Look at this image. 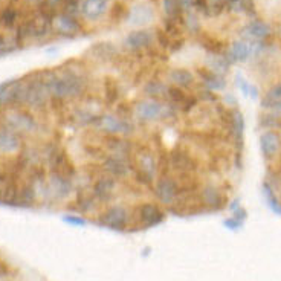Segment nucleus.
Here are the masks:
<instances>
[{
  "instance_id": "1",
  "label": "nucleus",
  "mask_w": 281,
  "mask_h": 281,
  "mask_svg": "<svg viewBox=\"0 0 281 281\" xmlns=\"http://www.w3.org/2000/svg\"><path fill=\"white\" fill-rule=\"evenodd\" d=\"M51 101V93L43 81L42 72L32 73V79L26 83V107L35 112H42Z\"/></svg>"
},
{
  "instance_id": "2",
  "label": "nucleus",
  "mask_w": 281,
  "mask_h": 281,
  "mask_svg": "<svg viewBox=\"0 0 281 281\" xmlns=\"http://www.w3.org/2000/svg\"><path fill=\"white\" fill-rule=\"evenodd\" d=\"M46 164L51 173L60 174L67 179H73L76 174V170L72 164V160L67 157L66 151L57 147L55 144H49L46 151H45Z\"/></svg>"
},
{
  "instance_id": "3",
  "label": "nucleus",
  "mask_w": 281,
  "mask_h": 281,
  "mask_svg": "<svg viewBox=\"0 0 281 281\" xmlns=\"http://www.w3.org/2000/svg\"><path fill=\"white\" fill-rule=\"evenodd\" d=\"M10 110L11 112H8L2 119L4 126H7L8 129L14 130L19 135H29L37 132L38 124L31 113L22 109H10Z\"/></svg>"
},
{
  "instance_id": "4",
  "label": "nucleus",
  "mask_w": 281,
  "mask_h": 281,
  "mask_svg": "<svg viewBox=\"0 0 281 281\" xmlns=\"http://www.w3.org/2000/svg\"><path fill=\"white\" fill-rule=\"evenodd\" d=\"M157 174V162L150 151H139L136 154L135 176L141 185H151Z\"/></svg>"
},
{
  "instance_id": "5",
  "label": "nucleus",
  "mask_w": 281,
  "mask_h": 281,
  "mask_svg": "<svg viewBox=\"0 0 281 281\" xmlns=\"http://www.w3.org/2000/svg\"><path fill=\"white\" fill-rule=\"evenodd\" d=\"M98 223L109 229L124 231L129 223V211L123 205H112L100 216Z\"/></svg>"
},
{
  "instance_id": "6",
  "label": "nucleus",
  "mask_w": 281,
  "mask_h": 281,
  "mask_svg": "<svg viewBox=\"0 0 281 281\" xmlns=\"http://www.w3.org/2000/svg\"><path fill=\"white\" fill-rule=\"evenodd\" d=\"M98 127L110 136H127L135 132V126L118 115H101Z\"/></svg>"
},
{
  "instance_id": "7",
  "label": "nucleus",
  "mask_w": 281,
  "mask_h": 281,
  "mask_svg": "<svg viewBox=\"0 0 281 281\" xmlns=\"http://www.w3.org/2000/svg\"><path fill=\"white\" fill-rule=\"evenodd\" d=\"M177 191H179V185L177 182L168 176V174H162L154 185V194L157 197V200L162 205H174L177 200Z\"/></svg>"
},
{
  "instance_id": "8",
  "label": "nucleus",
  "mask_w": 281,
  "mask_h": 281,
  "mask_svg": "<svg viewBox=\"0 0 281 281\" xmlns=\"http://www.w3.org/2000/svg\"><path fill=\"white\" fill-rule=\"evenodd\" d=\"M167 106L168 104H162L160 101L150 98L145 101H141L136 104V116L144 121V123H151V121H157V119H165V112H167Z\"/></svg>"
},
{
  "instance_id": "9",
  "label": "nucleus",
  "mask_w": 281,
  "mask_h": 281,
  "mask_svg": "<svg viewBox=\"0 0 281 281\" xmlns=\"http://www.w3.org/2000/svg\"><path fill=\"white\" fill-rule=\"evenodd\" d=\"M115 190H116V179L106 174L95 180V183L92 186V194L100 204H107L112 200Z\"/></svg>"
},
{
  "instance_id": "10",
  "label": "nucleus",
  "mask_w": 281,
  "mask_h": 281,
  "mask_svg": "<svg viewBox=\"0 0 281 281\" xmlns=\"http://www.w3.org/2000/svg\"><path fill=\"white\" fill-rule=\"evenodd\" d=\"M138 220L142 228H153L164 222L165 213L156 204H142L138 207Z\"/></svg>"
},
{
  "instance_id": "11",
  "label": "nucleus",
  "mask_w": 281,
  "mask_h": 281,
  "mask_svg": "<svg viewBox=\"0 0 281 281\" xmlns=\"http://www.w3.org/2000/svg\"><path fill=\"white\" fill-rule=\"evenodd\" d=\"M72 190H73L72 179L51 173L48 179V194L49 196H52L54 199H64L72 193Z\"/></svg>"
},
{
  "instance_id": "12",
  "label": "nucleus",
  "mask_w": 281,
  "mask_h": 281,
  "mask_svg": "<svg viewBox=\"0 0 281 281\" xmlns=\"http://www.w3.org/2000/svg\"><path fill=\"white\" fill-rule=\"evenodd\" d=\"M167 98H168V101H170L171 106H174V107L183 110L185 113L191 112V110L196 107V104H197L196 98H193L191 95H188V93L183 92L180 87H176V86L168 87V90H167Z\"/></svg>"
},
{
  "instance_id": "13",
  "label": "nucleus",
  "mask_w": 281,
  "mask_h": 281,
  "mask_svg": "<svg viewBox=\"0 0 281 281\" xmlns=\"http://www.w3.org/2000/svg\"><path fill=\"white\" fill-rule=\"evenodd\" d=\"M261 43H248V42H234L231 49L226 52V58L229 63L246 61L252 54H257L261 49Z\"/></svg>"
},
{
  "instance_id": "14",
  "label": "nucleus",
  "mask_w": 281,
  "mask_h": 281,
  "mask_svg": "<svg viewBox=\"0 0 281 281\" xmlns=\"http://www.w3.org/2000/svg\"><path fill=\"white\" fill-rule=\"evenodd\" d=\"M22 150V139L20 135L14 130L8 129L7 126L0 124V153L13 154Z\"/></svg>"
},
{
  "instance_id": "15",
  "label": "nucleus",
  "mask_w": 281,
  "mask_h": 281,
  "mask_svg": "<svg viewBox=\"0 0 281 281\" xmlns=\"http://www.w3.org/2000/svg\"><path fill=\"white\" fill-rule=\"evenodd\" d=\"M168 164L174 171L182 173V174L191 173L196 170V162L193 160V157L188 153L183 150H174L168 157Z\"/></svg>"
},
{
  "instance_id": "16",
  "label": "nucleus",
  "mask_w": 281,
  "mask_h": 281,
  "mask_svg": "<svg viewBox=\"0 0 281 281\" xmlns=\"http://www.w3.org/2000/svg\"><path fill=\"white\" fill-rule=\"evenodd\" d=\"M103 170L109 176H112L115 179H123V177H126L130 173V167H129L127 159H123V157H118V156H112V154H107L104 157Z\"/></svg>"
},
{
  "instance_id": "17",
  "label": "nucleus",
  "mask_w": 281,
  "mask_h": 281,
  "mask_svg": "<svg viewBox=\"0 0 281 281\" xmlns=\"http://www.w3.org/2000/svg\"><path fill=\"white\" fill-rule=\"evenodd\" d=\"M124 43L132 51H142L153 45V34L147 29H138V31L130 32L126 37Z\"/></svg>"
},
{
  "instance_id": "18",
  "label": "nucleus",
  "mask_w": 281,
  "mask_h": 281,
  "mask_svg": "<svg viewBox=\"0 0 281 281\" xmlns=\"http://www.w3.org/2000/svg\"><path fill=\"white\" fill-rule=\"evenodd\" d=\"M52 23H54L57 32H60L64 37H72V35H75L81 29L78 20L73 16H69L66 13H61V14L55 16Z\"/></svg>"
},
{
  "instance_id": "19",
  "label": "nucleus",
  "mask_w": 281,
  "mask_h": 281,
  "mask_svg": "<svg viewBox=\"0 0 281 281\" xmlns=\"http://www.w3.org/2000/svg\"><path fill=\"white\" fill-rule=\"evenodd\" d=\"M79 11L86 19L97 20L107 11V0H83Z\"/></svg>"
},
{
  "instance_id": "20",
  "label": "nucleus",
  "mask_w": 281,
  "mask_h": 281,
  "mask_svg": "<svg viewBox=\"0 0 281 281\" xmlns=\"http://www.w3.org/2000/svg\"><path fill=\"white\" fill-rule=\"evenodd\" d=\"M104 145H106V150L109 151V154L118 156L123 159H127L132 153V144L124 138L110 136L104 141Z\"/></svg>"
},
{
  "instance_id": "21",
  "label": "nucleus",
  "mask_w": 281,
  "mask_h": 281,
  "mask_svg": "<svg viewBox=\"0 0 281 281\" xmlns=\"http://www.w3.org/2000/svg\"><path fill=\"white\" fill-rule=\"evenodd\" d=\"M200 199L210 210H220L223 207V194L214 185H205L200 190Z\"/></svg>"
},
{
  "instance_id": "22",
  "label": "nucleus",
  "mask_w": 281,
  "mask_h": 281,
  "mask_svg": "<svg viewBox=\"0 0 281 281\" xmlns=\"http://www.w3.org/2000/svg\"><path fill=\"white\" fill-rule=\"evenodd\" d=\"M260 147H261V153L266 159L273 157L281 147V139L275 132H266L261 135L260 138Z\"/></svg>"
},
{
  "instance_id": "23",
  "label": "nucleus",
  "mask_w": 281,
  "mask_h": 281,
  "mask_svg": "<svg viewBox=\"0 0 281 281\" xmlns=\"http://www.w3.org/2000/svg\"><path fill=\"white\" fill-rule=\"evenodd\" d=\"M242 35L246 38H254V40H264L266 37L270 35V26L261 20H252L249 22L243 29Z\"/></svg>"
},
{
  "instance_id": "24",
  "label": "nucleus",
  "mask_w": 281,
  "mask_h": 281,
  "mask_svg": "<svg viewBox=\"0 0 281 281\" xmlns=\"http://www.w3.org/2000/svg\"><path fill=\"white\" fill-rule=\"evenodd\" d=\"M153 10L148 5H136L129 13V23L135 26H144L153 20Z\"/></svg>"
},
{
  "instance_id": "25",
  "label": "nucleus",
  "mask_w": 281,
  "mask_h": 281,
  "mask_svg": "<svg viewBox=\"0 0 281 281\" xmlns=\"http://www.w3.org/2000/svg\"><path fill=\"white\" fill-rule=\"evenodd\" d=\"M197 72H199V76H200L202 83L207 86L208 90L213 92V90H223L225 89L226 81L223 79L222 75H219V73H216L210 69H199Z\"/></svg>"
},
{
  "instance_id": "26",
  "label": "nucleus",
  "mask_w": 281,
  "mask_h": 281,
  "mask_svg": "<svg viewBox=\"0 0 281 281\" xmlns=\"http://www.w3.org/2000/svg\"><path fill=\"white\" fill-rule=\"evenodd\" d=\"M229 116V127L231 132L235 138V142L238 145V150L243 148V133H245V119L242 116V113L238 110H232L231 113H228Z\"/></svg>"
},
{
  "instance_id": "27",
  "label": "nucleus",
  "mask_w": 281,
  "mask_h": 281,
  "mask_svg": "<svg viewBox=\"0 0 281 281\" xmlns=\"http://www.w3.org/2000/svg\"><path fill=\"white\" fill-rule=\"evenodd\" d=\"M38 191H37V186L32 182H25L23 185L19 186V207H31L34 205V202L37 200Z\"/></svg>"
},
{
  "instance_id": "28",
  "label": "nucleus",
  "mask_w": 281,
  "mask_h": 281,
  "mask_svg": "<svg viewBox=\"0 0 281 281\" xmlns=\"http://www.w3.org/2000/svg\"><path fill=\"white\" fill-rule=\"evenodd\" d=\"M90 54H92V58H95L98 61H109L116 55V48L109 42H100L90 48Z\"/></svg>"
},
{
  "instance_id": "29",
  "label": "nucleus",
  "mask_w": 281,
  "mask_h": 281,
  "mask_svg": "<svg viewBox=\"0 0 281 281\" xmlns=\"http://www.w3.org/2000/svg\"><path fill=\"white\" fill-rule=\"evenodd\" d=\"M168 78L176 87H180V89L190 87L194 83V75L186 69H173L168 73Z\"/></svg>"
},
{
  "instance_id": "30",
  "label": "nucleus",
  "mask_w": 281,
  "mask_h": 281,
  "mask_svg": "<svg viewBox=\"0 0 281 281\" xmlns=\"http://www.w3.org/2000/svg\"><path fill=\"white\" fill-rule=\"evenodd\" d=\"M229 61L225 55H219V54H210L207 57V66L210 70L219 73V75H223L225 72H228L229 69Z\"/></svg>"
},
{
  "instance_id": "31",
  "label": "nucleus",
  "mask_w": 281,
  "mask_h": 281,
  "mask_svg": "<svg viewBox=\"0 0 281 281\" xmlns=\"http://www.w3.org/2000/svg\"><path fill=\"white\" fill-rule=\"evenodd\" d=\"M167 90H168V86H165L162 81H157V79H150L145 86H144V93L150 98H159V97H167Z\"/></svg>"
},
{
  "instance_id": "32",
  "label": "nucleus",
  "mask_w": 281,
  "mask_h": 281,
  "mask_svg": "<svg viewBox=\"0 0 281 281\" xmlns=\"http://www.w3.org/2000/svg\"><path fill=\"white\" fill-rule=\"evenodd\" d=\"M228 8L234 13H245L248 16H255L254 0H228Z\"/></svg>"
},
{
  "instance_id": "33",
  "label": "nucleus",
  "mask_w": 281,
  "mask_h": 281,
  "mask_svg": "<svg viewBox=\"0 0 281 281\" xmlns=\"http://www.w3.org/2000/svg\"><path fill=\"white\" fill-rule=\"evenodd\" d=\"M162 7H164V11L167 14L168 19L171 20H177L182 17V4L179 0H162Z\"/></svg>"
},
{
  "instance_id": "34",
  "label": "nucleus",
  "mask_w": 281,
  "mask_h": 281,
  "mask_svg": "<svg viewBox=\"0 0 281 281\" xmlns=\"http://www.w3.org/2000/svg\"><path fill=\"white\" fill-rule=\"evenodd\" d=\"M98 200L93 197V194H86V193H81L76 199V208L79 213H87V211H92L93 207H95Z\"/></svg>"
},
{
  "instance_id": "35",
  "label": "nucleus",
  "mask_w": 281,
  "mask_h": 281,
  "mask_svg": "<svg viewBox=\"0 0 281 281\" xmlns=\"http://www.w3.org/2000/svg\"><path fill=\"white\" fill-rule=\"evenodd\" d=\"M17 17H19L17 10L13 5H8L2 11V14H0V22H2L7 28H13L16 25V22H17Z\"/></svg>"
},
{
  "instance_id": "36",
  "label": "nucleus",
  "mask_w": 281,
  "mask_h": 281,
  "mask_svg": "<svg viewBox=\"0 0 281 281\" xmlns=\"http://www.w3.org/2000/svg\"><path fill=\"white\" fill-rule=\"evenodd\" d=\"M263 191H264V196L269 202V207L272 208V211H275L276 214H281V204L276 200V197L273 196V190L270 188V185L267 182L263 183Z\"/></svg>"
},
{
  "instance_id": "37",
  "label": "nucleus",
  "mask_w": 281,
  "mask_h": 281,
  "mask_svg": "<svg viewBox=\"0 0 281 281\" xmlns=\"http://www.w3.org/2000/svg\"><path fill=\"white\" fill-rule=\"evenodd\" d=\"M104 98L107 104H115L119 98V92H118V86L113 81H107L106 83V93H104Z\"/></svg>"
},
{
  "instance_id": "38",
  "label": "nucleus",
  "mask_w": 281,
  "mask_h": 281,
  "mask_svg": "<svg viewBox=\"0 0 281 281\" xmlns=\"http://www.w3.org/2000/svg\"><path fill=\"white\" fill-rule=\"evenodd\" d=\"M17 42L16 38H10L5 35H0V54H10L17 48Z\"/></svg>"
},
{
  "instance_id": "39",
  "label": "nucleus",
  "mask_w": 281,
  "mask_h": 281,
  "mask_svg": "<svg viewBox=\"0 0 281 281\" xmlns=\"http://www.w3.org/2000/svg\"><path fill=\"white\" fill-rule=\"evenodd\" d=\"M237 86H238V89L245 93V95H249V93L252 92V98H257V89L254 87V86H251L242 75H237Z\"/></svg>"
},
{
  "instance_id": "40",
  "label": "nucleus",
  "mask_w": 281,
  "mask_h": 281,
  "mask_svg": "<svg viewBox=\"0 0 281 281\" xmlns=\"http://www.w3.org/2000/svg\"><path fill=\"white\" fill-rule=\"evenodd\" d=\"M261 124L264 127H269V129L281 127V116H276V115H263Z\"/></svg>"
},
{
  "instance_id": "41",
  "label": "nucleus",
  "mask_w": 281,
  "mask_h": 281,
  "mask_svg": "<svg viewBox=\"0 0 281 281\" xmlns=\"http://www.w3.org/2000/svg\"><path fill=\"white\" fill-rule=\"evenodd\" d=\"M79 0H64V13L69 16H75L79 11Z\"/></svg>"
},
{
  "instance_id": "42",
  "label": "nucleus",
  "mask_w": 281,
  "mask_h": 281,
  "mask_svg": "<svg viewBox=\"0 0 281 281\" xmlns=\"http://www.w3.org/2000/svg\"><path fill=\"white\" fill-rule=\"evenodd\" d=\"M261 107H264V109H270V110H273L275 113H279L281 115V100H278V101H270L269 98H263V101H261Z\"/></svg>"
},
{
  "instance_id": "43",
  "label": "nucleus",
  "mask_w": 281,
  "mask_h": 281,
  "mask_svg": "<svg viewBox=\"0 0 281 281\" xmlns=\"http://www.w3.org/2000/svg\"><path fill=\"white\" fill-rule=\"evenodd\" d=\"M63 220L69 225H73V226H86L87 225V220L81 216H64Z\"/></svg>"
},
{
  "instance_id": "44",
  "label": "nucleus",
  "mask_w": 281,
  "mask_h": 281,
  "mask_svg": "<svg viewBox=\"0 0 281 281\" xmlns=\"http://www.w3.org/2000/svg\"><path fill=\"white\" fill-rule=\"evenodd\" d=\"M185 25L186 28H188L191 32H197L199 31V19L193 14H188L185 19Z\"/></svg>"
},
{
  "instance_id": "45",
  "label": "nucleus",
  "mask_w": 281,
  "mask_h": 281,
  "mask_svg": "<svg viewBox=\"0 0 281 281\" xmlns=\"http://www.w3.org/2000/svg\"><path fill=\"white\" fill-rule=\"evenodd\" d=\"M266 98H269L270 101H278V100H281V84H276L275 87H272L270 92L266 95Z\"/></svg>"
},
{
  "instance_id": "46",
  "label": "nucleus",
  "mask_w": 281,
  "mask_h": 281,
  "mask_svg": "<svg viewBox=\"0 0 281 281\" xmlns=\"http://www.w3.org/2000/svg\"><path fill=\"white\" fill-rule=\"evenodd\" d=\"M242 222H238V220H235L234 217H231V219H228V220H225V226H228L229 229H238V228H242Z\"/></svg>"
},
{
  "instance_id": "47",
  "label": "nucleus",
  "mask_w": 281,
  "mask_h": 281,
  "mask_svg": "<svg viewBox=\"0 0 281 281\" xmlns=\"http://www.w3.org/2000/svg\"><path fill=\"white\" fill-rule=\"evenodd\" d=\"M232 217H234L235 220H238V222H242V223H243V222H245V219L248 217V214H246V211H245L243 208H240V207H238V208L235 210V213H234V216H232Z\"/></svg>"
},
{
  "instance_id": "48",
  "label": "nucleus",
  "mask_w": 281,
  "mask_h": 281,
  "mask_svg": "<svg viewBox=\"0 0 281 281\" xmlns=\"http://www.w3.org/2000/svg\"><path fill=\"white\" fill-rule=\"evenodd\" d=\"M156 35H157V38H159V42H160V46H164V48H168V46H170V40H168V37L165 35L164 31H157Z\"/></svg>"
},
{
  "instance_id": "49",
  "label": "nucleus",
  "mask_w": 281,
  "mask_h": 281,
  "mask_svg": "<svg viewBox=\"0 0 281 281\" xmlns=\"http://www.w3.org/2000/svg\"><path fill=\"white\" fill-rule=\"evenodd\" d=\"M10 276V269L5 264V261L0 258V278H8Z\"/></svg>"
},
{
  "instance_id": "50",
  "label": "nucleus",
  "mask_w": 281,
  "mask_h": 281,
  "mask_svg": "<svg viewBox=\"0 0 281 281\" xmlns=\"http://www.w3.org/2000/svg\"><path fill=\"white\" fill-rule=\"evenodd\" d=\"M179 2L182 4L183 8H188V7H194V2L196 0H179Z\"/></svg>"
},
{
  "instance_id": "51",
  "label": "nucleus",
  "mask_w": 281,
  "mask_h": 281,
  "mask_svg": "<svg viewBox=\"0 0 281 281\" xmlns=\"http://www.w3.org/2000/svg\"><path fill=\"white\" fill-rule=\"evenodd\" d=\"M28 2H31V4H40V2H43V0H28Z\"/></svg>"
}]
</instances>
